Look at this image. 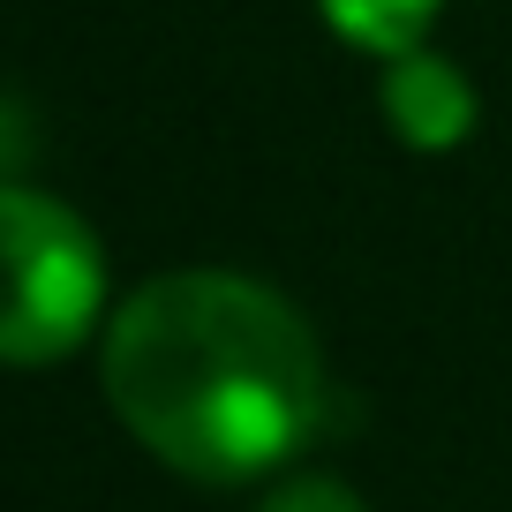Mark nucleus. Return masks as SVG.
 Instances as JSON below:
<instances>
[{
  "label": "nucleus",
  "instance_id": "1",
  "mask_svg": "<svg viewBox=\"0 0 512 512\" xmlns=\"http://www.w3.org/2000/svg\"><path fill=\"white\" fill-rule=\"evenodd\" d=\"M106 407L174 475L249 482L317 437L324 354L264 279L166 272L106 324Z\"/></svg>",
  "mask_w": 512,
  "mask_h": 512
},
{
  "label": "nucleus",
  "instance_id": "2",
  "mask_svg": "<svg viewBox=\"0 0 512 512\" xmlns=\"http://www.w3.org/2000/svg\"><path fill=\"white\" fill-rule=\"evenodd\" d=\"M106 317V256L68 204L0 189V362H61Z\"/></svg>",
  "mask_w": 512,
  "mask_h": 512
},
{
  "label": "nucleus",
  "instance_id": "3",
  "mask_svg": "<svg viewBox=\"0 0 512 512\" xmlns=\"http://www.w3.org/2000/svg\"><path fill=\"white\" fill-rule=\"evenodd\" d=\"M384 121L407 151H460L475 128V91L445 53H400L384 61Z\"/></svg>",
  "mask_w": 512,
  "mask_h": 512
},
{
  "label": "nucleus",
  "instance_id": "4",
  "mask_svg": "<svg viewBox=\"0 0 512 512\" xmlns=\"http://www.w3.org/2000/svg\"><path fill=\"white\" fill-rule=\"evenodd\" d=\"M324 23H332L347 46L377 53V61H400V53L422 46V31H430L437 0H317Z\"/></svg>",
  "mask_w": 512,
  "mask_h": 512
},
{
  "label": "nucleus",
  "instance_id": "5",
  "mask_svg": "<svg viewBox=\"0 0 512 512\" xmlns=\"http://www.w3.org/2000/svg\"><path fill=\"white\" fill-rule=\"evenodd\" d=\"M256 512H362V497H354L347 482H332V475H294V482H279Z\"/></svg>",
  "mask_w": 512,
  "mask_h": 512
},
{
  "label": "nucleus",
  "instance_id": "6",
  "mask_svg": "<svg viewBox=\"0 0 512 512\" xmlns=\"http://www.w3.org/2000/svg\"><path fill=\"white\" fill-rule=\"evenodd\" d=\"M23 151H31V128H23V113L8 106V98H0V174H8V166H16ZM0 189H8V181H0Z\"/></svg>",
  "mask_w": 512,
  "mask_h": 512
}]
</instances>
